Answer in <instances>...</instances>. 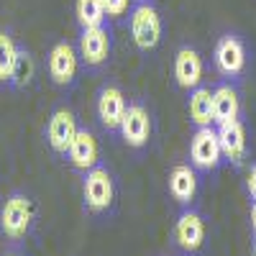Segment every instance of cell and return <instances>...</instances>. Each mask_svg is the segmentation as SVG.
Here are the masks:
<instances>
[{
  "instance_id": "7a4b0ae2",
  "label": "cell",
  "mask_w": 256,
  "mask_h": 256,
  "mask_svg": "<svg viewBox=\"0 0 256 256\" xmlns=\"http://www.w3.org/2000/svg\"><path fill=\"white\" fill-rule=\"evenodd\" d=\"M128 31L138 52H154L162 44L164 20L154 0H136L128 13Z\"/></svg>"
},
{
  "instance_id": "ac0fdd59",
  "label": "cell",
  "mask_w": 256,
  "mask_h": 256,
  "mask_svg": "<svg viewBox=\"0 0 256 256\" xmlns=\"http://www.w3.org/2000/svg\"><path fill=\"white\" fill-rule=\"evenodd\" d=\"M74 18L80 28H92V26H102L108 20L102 0H74Z\"/></svg>"
},
{
  "instance_id": "9c48e42d",
  "label": "cell",
  "mask_w": 256,
  "mask_h": 256,
  "mask_svg": "<svg viewBox=\"0 0 256 256\" xmlns=\"http://www.w3.org/2000/svg\"><path fill=\"white\" fill-rule=\"evenodd\" d=\"M126 108H128V100H126L123 90L118 88L116 82L100 84V90L95 95V113H98L100 126L108 134H118L120 120L126 116Z\"/></svg>"
},
{
  "instance_id": "8fae6325",
  "label": "cell",
  "mask_w": 256,
  "mask_h": 256,
  "mask_svg": "<svg viewBox=\"0 0 256 256\" xmlns=\"http://www.w3.org/2000/svg\"><path fill=\"white\" fill-rule=\"evenodd\" d=\"M216 131H218V141H220L223 162H228L233 166H244L248 159V136H246L244 118L216 126Z\"/></svg>"
},
{
  "instance_id": "ba28073f",
  "label": "cell",
  "mask_w": 256,
  "mask_h": 256,
  "mask_svg": "<svg viewBox=\"0 0 256 256\" xmlns=\"http://www.w3.org/2000/svg\"><path fill=\"white\" fill-rule=\"evenodd\" d=\"M118 134L128 148L141 152V148L148 146V138H152V113H148V108L144 102H138V100L128 102Z\"/></svg>"
},
{
  "instance_id": "ffe728a7",
  "label": "cell",
  "mask_w": 256,
  "mask_h": 256,
  "mask_svg": "<svg viewBox=\"0 0 256 256\" xmlns=\"http://www.w3.org/2000/svg\"><path fill=\"white\" fill-rule=\"evenodd\" d=\"M34 77V56L26 52V49H18V59H16V67H13V77H10V84L16 88H24L28 84Z\"/></svg>"
},
{
  "instance_id": "2e32d148",
  "label": "cell",
  "mask_w": 256,
  "mask_h": 256,
  "mask_svg": "<svg viewBox=\"0 0 256 256\" xmlns=\"http://www.w3.org/2000/svg\"><path fill=\"white\" fill-rule=\"evenodd\" d=\"M64 156H67V162L77 169V172H88V169L98 166L100 164V146H98L95 134L90 128H80Z\"/></svg>"
},
{
  "instance_id": "7c38bea8",
  "label": "cell",
  "mask_w": 256,
  "mask_h": 256,
  "mask_svg": "<svg viewBox=\"0 0 256 256\" xmlns=\"http://www.w3.org/2000/svg\"><path fill=\"white\" fill-rule=\"evenodd\" d=\"M200 172L192 164H177L169 169L166 174V190H169V198H172L180 208L192 205L198 198V190H200Z\"/></svg>"
},
{
  "instance_id": "e0dca14e",
  "label": "cell",
  "mask_w": 256,
  "mask_h": 256,
  "mask_svg": "<svg viewBox=\"0 0 256 256\" xmlns=\"http://www.w3.org/2000/svg\"><path fill=\"white\" fill-rule=\"evenodd\" d=\"M187 113H190V123L195 128L216 126V120H212V88H205V84L192 88L187 98Z\"/></svg>"
},
{
  "instance_id": "d4e9b609",
  "label": "cell",
  "mask_w": 256,
  "mask_h": 256,
  "mask_svg": "<svg viewBox=\"0 0 256 256\" xmlns=\"http://www.w3.org/2000/svg\"><path fill=\"white\" fill-rule=\"evenodd\" d=\"M254 256H256V238H254Z\"/></svg>"
},
{
  "instance_id": "9a60e30c",
  "label": "cell",
  "mask_w": 256,
  "mask_h": 256,
  "mask_svg": "<svg viewBox=\"0 0 256 256\" xmlns=\"http://www.w3.org/2000/svg\"><path fill=\"white\" fill-rule=\"evenodd\" d=\"M174 82L180 84L182 90H192L202 84V74H205V64H202V56L195 46H180L177 54H174Z\"/></svg>"
},
{
  "instance_id": "603a6c76",
  "label": "cell",
  "mask_w": 256,
  "mask_h": 256,
  "mask_svg": "<svg viewBox=\"0 0 256 256\" xmlns=\"http://www.w3.org/2000/svg\"><path fill=\"white\" fill-rule=\"evenodd\" d=\"M248 218H251V230H254V238H256V200L251 202V216Z\"/></svg>"
},
{
  "instance_id": "4fadbf2b",
  "label": "cell",
  "mask_w": 256,
  "mask_h": 256,
  "mask_svg": "<svg viewBox=\"0 0 256 256\" xmlns=\"http://www.w3.org/2000/svg\"><path fill=\"white\" fill-rule=\"evenodd\" d=\"M244 113V100H241V90L236 82H220L212 88V120L216 126L238 120Z\"/></svg>"
},
{
  "instance_id": "44dd1931",
  "label": "cell",
  "mask_w": 256,
  "mask_h": 256,
  "mask_svg": "<svg viewBox=\"0 0 256 256\" xmlns=\"http://www.w3.org/2000/svg\"><path fill=\"white\" fill-rule=\"evenodd\" d=\"M131 3H134V0H102L105 13H108L110 20H123V18H128V13H131Z\"/></svg>"
},
{
  "instance_id": "6da1fadb",
  "label": "cell",
  "mask_w": 256,
  "mask_h": 256,
  "mask_svg": "<svg viewBox=\"0 0 256 256\" xmlns=\"http://www.w3.org/2000/svg\"><path fill=\"white\" fill-rule=\"evenodd\" d=\"M116 177L108 166H92L82 172V205L90 216H110L116 208Z\"/></svg>"
},
{
  "instance_id": "3957f363",
  "label": "cell",
  "mask_w": 256,
  "mask_h": 256,
  "mask_svg": "<svg viewBox=\"0 0 256 256\" xmlns=\"http://www.w3.org/2000/svg\"><path fill=\"white\" fill-rule=\"evenodd\" d=\"M172 241H174L177 251L184 256L202 254V248L208 244V218L195 202L180 208L177 220L172 226Z\"/></svg>"
},
{
  "instance_id": "8992f818",
  "label": "cell",
  "mask_w": 256,
  "mask_h": 256,
  "mask_svg": "<svg viewBox=\"0 0 256 256\" xmlns=\"http://www.w3.org/2000/svg\"><path fill=\"white\" fill-rule=\"evenodd\" d=\"M77 54H80V62L88 70H102L110 62V54H113L110 26L102 24V26H92V28H80Z\"/></svg>"
},
{
  "instance_id": "484cf974",
  "label": "cell",
  "mask_w": 256,
  "mask_h": 256,
  "mask_svg": "<svg viewBox=\"0 0 256 256\" xmlns=\"http://www.w3.org/2000/svg\"><path fill=\"white\" fill-rule=\"evenodd\" d=\"M159 256H172V254H159Z\"/></svg>"
},
{
  "instance_id": "d6986e66",
  "label": "cell",
  "mask_w": 256,
  "mask_h": 256,
  "mask_svg": "<svg viewBox=\"0 0 256 256\" xmlns=\"http://www.w3.org/2000/svg\"><path fill=\"white\" fill-rule=\"evenodd\" d=\"M18 49L20 46L13 41V36L6 28H0V82H10L16 59H18Z\"/></svg>"
},
{
  "instance_id": "cb8c5ba5",
  "label": "cell",
  "mask_w": 256,
  "mask_h": 256,
  "mask_svg": "<svg viewBox=\"0 0 256 256\" xmlns=\"http://www.w3.org/2000/svg\"><path fill=\"white\" fill-rule=\"evenodd\" d=\"M3 256H20V254H16V251H6Z\"/></svg>"
},
{
  "instance_id": "5bb4252c",
  "label": "cell",
  "mask_w": 256,
  "mask_h": 256,
  "mask_svg": "<svg viewBox=\"0 0 256 256\" xmlns=\"http://www.w3.org/2000/svg\"><path fill=\"white\" fill-rule=\"evenodd\" d=\"M80 126H77V118L70 108H56L46 123V141L52 146L54 154H67V148L72 144V138L77 136Z\"/></svg>"
},
{
  "instance_id": "277c9868",
  "label": "cell",
  "mask_w": 256,
  "mask_h": 256,
  "mask_svg": "<svg viewBox=\"0 0 256 256\" xmlns=\"http://www.w3.org/2000/svg\"><path fill=\"white\" fill-rule=\"evenodd\" d=\"M34 223H36L34 200L26 192H10L3 202V208H0V233L8 241L18 244V241H26Z\"/></svg>"
},
{
  "instance_id": "30bf717a",
  "label": "cell",
  "mask_w": 256,
  "mask_h": 256,
  "mask_svg": "<svg viewBox=\"0 0 256 256\" xmlns=\"http://www.w3.org/2000/svg\"><path fill=\"white\" fill-rule=\"evenodd\" d=\"M46 70H49V77H52L54 84H59V88H72L74 80H77V72H80L77 49L70 41H56L49 52Z\"/></svg>"
},
{
  "instance_id": "7402d4cb",
  "label": "cell",
  "mask_w": 256,
  "mask_h": 256,
  "mask_svg": "<svg viewBox=\"0 0 256 256\" xmlns=\"http://www.w3.org/2000/svg\"><path fill=\"white\" fill-rule=\"evenodd\" d=\"M244 187H246V195H248V200L254 202V200H256V162H254V164H248V169H246Z\"/></svg>"
},
{
  "instance_id": "52a82bcc",
  "label": "cell",
  "mask_w": 256,
  "mask_h": 256,
  "mask_svg": "<svg viewBox=\"0 0 256 256\" xmlns=\"http://www.w3.org/2000/svg\"><path fill=\"white\" fill-rule=\"evenodd\" d=\"M190 164L198 172H216L223 164V152H220L216 126L195 128V134L190 138Z\"/></svg>"
},
{
  "instance_id": "5b68a950",
  "label": "cell",
  "mask_w": 256,
  "mask_h": 256,
  "mask_svg": "<svg viewBox=\"0 0 256 256\" xmlns=\"http://www.w3.org/2000/svg\"><path fill=\"white\" fill-rule=\"evenodd\" d=\"M212 64L223 80L228 82H238L248 67V49L244 44V38L238 34H223L216 41V49H212Z\"/></svg>"
}]
</instances>
